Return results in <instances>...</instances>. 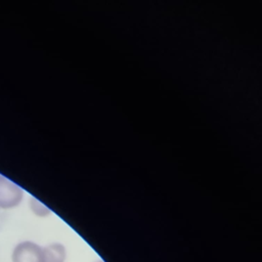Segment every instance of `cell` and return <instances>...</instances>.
Instances as JSON below:
<instances>
[{"instance_id": "cell-3", "label": "cell", "mask_w": 262, "mask_h": 262, "mask_svg": "<svg viewBox=\"0 0 262 262\" xmlns=\"http://www.w3.org/2000/svg\"><path fill=\"white\" fill-rule=\"evenodd\" d=\"M44 262H64L66 248L61 244H51L43 248Z\"/></svg>"}, {"instance_id": "cell-2", "label": "cell", "mask_w": 262, "mask_h": 262, "mask_svg": "<svg viewBox=\"0 0 262 262\" xmlns=\"http://www.w3.org/2000/svg\"><path fill=\"white\" fill-rule=\"evenodd\" d=\"M23 199L21 189L0 175V208L9 209L17 206Z\"/></svg>"}, {"instance_id": "cell-1", "label": "cell", "mask_w": 262, "mask_h": 262, "mask_svg": "<svg viewBox=\"0 0 262 262\" xmlns=\"http://www.w3.org/2000/svg\"><path fill=\"white\" fill-rule=\"evenodd\" d=\"M12 262H44L43 248L33 242L19 243L13 250Z\"/></svg>"}, {"instance_id": "cell-4", "label": "cell", "mask_w": 262, "mask_h": 262, "mask_svg": "<svg viewBox=\"0 0 262 262\" xmlns=\"http://www.w3.org/2000/svg\"><path fill=\"white\" fill-rule=\"evenodd\" d=\"M98 262H103V261H98Z\"/></svg>"}]
</instances>
